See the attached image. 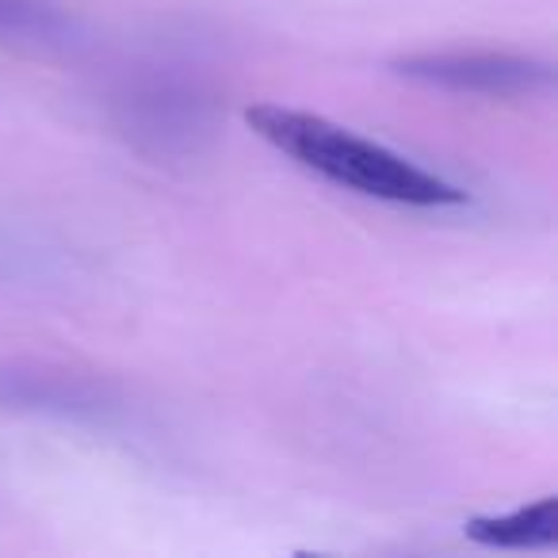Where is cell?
Returning a JSON list of instances; mask_svg holds the SVG:
<instances>
[{
	"label": "cell",
	"mask_w": 558,
	"mask_h": 558,
	"mask_svg": "<svg viewBox=\"0 0 558 558\" xmlns=\"http://www.w3.org/2000/svg\"><path fill=\"white\" fill-rule=\"evenodd\" d=\"M245 123L283 157H291L306 172L337 187H349V192L372 195V199L383 203H398V207H451V203H463V192L456 184L433 177L428 169L379 146V142L344 131L326 116L283 108V104H256V108L245 111Z\"/></svg>",
	"instance_id": "6da1fadb"
},
{
	"label": "cell",
	"mask_w": 558,
	"mask_h": 558,
	"mask_svg": "<svg viewBox=\"0 0 558 558\" xmlns=\"http://www.w3.org/2000/svg\"><path fill=\"white\" fill-rule=\"evenodd\" d=\"M65 16L43 0H0V35L16 39H54L62 35Z\"/></svg>",
	"instance_id": "277c9868"
},
{
	"label": "cell",
	"mask_w": 558,
	"mask_h": 558,
	"mask_svg": "<svg viewBox=\"0 0 558 558\" xmlns=\"http://www.w3.org/2000/svg\"><path fill=\"white\" fill-rule=\"evenodd\" d=\"M463 532L471 543L494 550H550L558 547V501L539 497L501 517H474Z\"/></svg>",
	"instance_id": "3957f363"
},
{
	"label": "cell",
	"mask_w": 558,
	"mask_h": 558,
	"mask_svg": "<svg viewBox=\"0 0 558 558\" xmlns=\"http://www.w3.org/2000/svg\"><path fill=\"white\" fill-rule=\"evenodd\" d=\"M405 81L463 96H539L555 85L547 62L494 50H444V54H413L395 65Z\"/></svg>",
	"instance_id": "7a4b0ae2"
}]
</instances>
